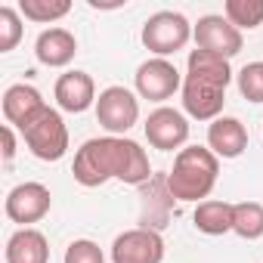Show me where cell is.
I'll use <instances>...</instances> for the list:
<instances>
[{
    "label": "cell",
    "instance_id": "7a4b0ae2",
    "mask_svg": "<svg viewBox=\"0 0 263 263\" xmlns=\"http://www.w3.org/2000/svg\"><path fill=\"white\" fill-rule=\"evenodd\" d=\"M220 177V158L204 146H186L174 158V171L167 174V192L177 201H208Z\"/></svg>",
    "mask_w": 263,
    "mask_h": 263
},
{
    "label": "cell",
    "instance_id": "9c48e42d",
    "mask_svg": "<svg viewBox=\"0 0 263 263\" xmlns=\"http://www.w3.org/2000/svg\"><path fill=\"white\" fill-rule=\"evenodd\" d=\"M53 195L44 183H19L7 192L4 211L13 223H22V229H28L31 223H41L50 214Z\"/></svg>",
    "mask_w": 263,
    "mask_h": 263
},
{
    "label": "cell",
    "instance_id": "7c38bea8",
    "mask_svg": "<svg viewBox=\"0 0 263 263\" xmlns=\"http://www.w3.org/2000/svg\"><path fill=\"white\" fill-rule=\"evenodd\" d=\"M53 96H56V105L62 111H71V115H81L87 111L90 105H96V84L87 71H65L56 78V87H53Z\"/></svg>",
    "mask_w": 263,
    "mask_h": 263
},
{
    "label": "cell",
    "instance_id": "ba28073f",
    "mask_svg": "<svg viewBox=\"0 0 263 263\" xmlns=\"http://www.w3.org/2000/svg\"><path fill=\"white\" fill-rule=\"evenodd\" d=\"M192 37H195V47L198 50H208V53H217L223 59H232L241 53L245 41H241V31L226 19V16H201L195 25H192Z\"/></svg>",
    "mask_w": 263,
    "mask_h": 263
},
{
    "label": "cell",
    "instance_id": "5b68a950",
    "mask_svg": "<svg viewBox=\"0 0 263 263\" xmlns=\"http://www.w3.org/2000/svg\"><path fill=\"white\" fill-rule=\"evenodd\" d=\"M96 121L108 137H124L140 121V99L127 87H105L96 99Z\"/></svg>",
    "mask_w": 263,
    "mask_h": 263
},
{
    "label": "cell",
    "instance_id": "52a82bcc",
    "mask_svg": "<svg viewBox=\"0 0 263 263\" xmlns=\"http://www.w3.org/2000/svg\"><path fill=\"white\" fill-rule=\"evenodd\" d=\"M164 260V238L158 229L137 226L127 229L111 245V263H161Z\"/></svg>",
    "mask_w": 263,
    "mask_h": 263
},
{
    "label": "cell",
    "instance_id": "ffe728a7",
    "mask_svg": "<svg viewBox=\"0 0 263 263\" xmlns=\"http://www.w3.org/2000/svg\"><path fill=\"white\" fill-rule=\"evenodd\" d=\"M223 16L238 28V31H254L263 25V0H226Z\"/></svg>",
    "mask_w": 263,
    "mask_h": 263
},
{
    "label": "cell",
    "instance_id": "6da1fadb",
    "mask_svg": "<svg viewBox=\"0 0 263 263\" xmlns=\"http://www.w3.org/2000/svg\"><path fill=\"white\" fill-rule=\"evenodd\" d=\"M71 174L87 189H96L108 180H121L127 186H143L152 177V167L140 143L127 140V137H93L78 149Z\"/></svg>",
    "mask_w": 263,
    "mask_h": 263
},
{
    "label": "cell",
    "instance_id": "30bf717a",
    "mask_svg": "<svg viewBox=\"0 0 263 263\" xmlns=\"http://www.w3.org/2000/svg\"><path fill=\"white\" fill-rule=\"evenodd\" d=\"M143 127H146V140H149V146L158 149V152L183 149L186 140H189V121H186V115L177 111V108H167V105L155 108V111L146 118Z\"/></svg>",
    "mask_w": 263,
    "mask_h": 263
},
{
    "label": "cell",
    "instance_id": "ac0fdd59",
    "mask_svg": "<svg viewBox=\"0 0 263 263\" xmlns=\"http://www.w3.org/2000/svg\"><path fill=\"white\" fill-rule=\"evenodd\" d=\"M232 211H235V204L208 198V201L195 204V214H192L195 229L204 235H226V232H232Z\"/></svg>",
    "mask_w": 263,
    "mask_h": 263
},
{
    "label": "cell",
    "instance_id": "3957f363",
    "mask_svg": "<svg viewBox=\"0 0 263 263\" xmlns=\"http://www.w3.org/2000/svg\"><path fill=\"white\" fill-rule=\"evenodd\" d=\"M189 41H192V25L183 13L161 10V13L149 16L146 25H143V44L158 59H167V56L180 53Z\"/></svg>",
    "mask_w": 263,
    "mask_h": 263
},
{
    "label": "cell",
    "instance_id": "7402d4cb",
    "mask_svg": "<svg viewBox=\"0 0 263 263\" xmlns=\"http://www.w3.org/2000/svg\"><path fill=\"white\" fill-rule=\"evenodd\" d=\"M235 84H238V93L248 99V102H263V62H248L238 74H235Z\"/></svg>",
    "mask_w": 263,
    "mask_h": 263
},
{
    "label": "cell",
    "instance_id": "44dd1931",
    "mask_svg": "<svg viewBox=\"0 0 263 263\" xmlns=\"http://www.w3.org/2000/svg\"><path fill=\"white\" fill-rule=\"evenodd\" d=\"M19 13L31 22H59L71 13V0H19Z\"/></svg>",
    "mask_w": 263,
    "mask_h": 263
},
{
    "label": "cell",
    "instance_id": "4fadbf2b",
    "mask_svg": "<svg viewBox=\"0 0 263 263\" xmlns=\"http://www.w3.org/2000/svg\"><path fill=\"white\" fill-rule=\"evenodd\" d=\"M47 108H50V105L44 102L41 90L31 87V84H13V87H7V93H4V118H7V124H13V127H19V130H25V127H28L34 118H41Z\"/></svg>",
    "mask_w": 263,
    "mask_h": 263
},
{
    "label": "cell",
    "instance_id": "8992f818",
    "mask_svg": "<svg viewBox=\"0 0 263 263\" xmlns=\"http://www.w3.org/2000/svg\"><path fill=\"white\" fill-rule=\"evenodd\" d=\"M134 84H137V93L140 99H149V102H164L171 99L177 90H183V74L177 71V65L171 59H146L137 74H134Z\"/></svg>",
    "mask_w": 263,
    "mask_h": 263
},
{
    "label": "cell",
    "instance_id": "2e32d148",
    "mask_svg": "<svg viewBox=\"0 0 263 263\" xmlns=\"http://www.w3.org/2000/svg\"><path fill=\"white\" fill-rule=\"evenodd\" d=\"M7 263H50V245L47 235L37 229H19L7 241Z\"/></svg>",
    "mask_w": 263,
    "mask_h": 263
},
{
    "label": "cell",
    "instance_id": "d4e9b609",
    "mask_svg": "<svg viewBox=\"0 0 263 263\" xmlns=\"http://www.w3.org/2000/svg\"><path fill=\"white\" fill-rule=\"evenodd\" d=\"M4 161L10 164L13 158H16V134H13V124H4Z\"/></svg>",
    "mask_w": 263,
    "mask_h": 263
},
{
    "label": "cell",
    "instance_id": "277c9868",
    "mask_svg": "<svg viewBox=\"0 0 263 263\" xmlns=\"http://www.w3.org/2000/svg\"><path fill=\"white\" fill-rule=\"evenodd\" d=\"M22 137H25V146L31 149V155L41 161H59L68 152V127L56 108H47L41 118H34L22 130Z\"/></svg>",
    "mask_w": 263,
    "mask_h": 263
},
{
    "label": "cell",
    "instance_id": "5bb4252c",
    "mask_svg": "<svg viewBox=\"0 0 263 263\" xmlns=\"http://www.w3.org/2000/svg\"><path fill=\"white\" fill-rule=\"evenodd\" d=\"M208 149L217 158H238L248 149V130L238 118H226L220 115L217 121H211L208 127Z\"/></svg>",
    "mask_w": 263,
    "mask_h": 263
},
{
    "label": "cell",
    "instance_id": "cb8c5ba5",
    "mask_svg": "<svg viewBox=\"0 0 263 263\" xmlns=\"http://www.w3.org/2000/svg\"><path fill=\"white\" fill-rule=\"evenodd\" d=\"M65 263H105V254L90 238H74L65 248Z\"/></svg>",
    "mask_w": 263,
    "mask_h": 263
},
{
    "label": "cell",
    "instance_id": "d6986e66",
    "mask_svg": "<svg viewBox=\"0 0 263 263\" xmlns=\"http://www.w3.org/2000/svg\"><path fill=\"white\" fill-rule=\"evenodd\" d=\"M232 232L245 241H257L263 235V204L260 201H238L232 211Z\"/></svg>",
    "mask_w": 263,
    "mask_h": 263
},
{
    "label": "cell",
    "instance_id": "e0dca14e",
    "mask_svg": "<svg viewBox=\"0 0 263 263\" xmlns=\"http://www.w3.org/2000/svg\"><path fill=\"white\" fill-rule=\"evenodd\" d=\"M186 74L201 78V81H211V84H220V87H229V81H232L229 59H223L217 53H208V50H198V47L186 59Z\"/></svg>",
    "mask_w": 263,
    "mask_h": 263
},
{
    "label": "cell",
    "instance_id": "603a6c76",
    "mask_svg": "<svg viewBox=\"0 0 263 263\" xmlns=\"http://www.w3.org/2000/svg\"><path fill=\"white\" fill-rule=\"evenodd\" d=\"M22 16L13 7H0V53L16 50V44L22 41Z\"/></svg>",
    "mask_w": 263,
    "mask_h": 263
},
{
    "label": "cell",
    "instance_id": "8fae6325",
    "mask_svg": "<svg viewBox=\"0 0 263 263\" xmlns=\"http://www.w3.org/2000/svg\"><path fill=\"white\" fill-rule=\"evenodd\" d=\"M226 105V87L186 74L183 78V108L195 121H217Z\"/></svg>",
    "mask_w": 263,
    "mask_h": 263
},
{
    "label": "cell",
    "instance_id": "9a60e30c",
    "mask_svg": "<svg viewBox=\"0 0 263 263\" xmlns=\"http://www.w3.org/2000/svg\"><path fill=\"white\" fill-rule=\"evenodd\" d=\"M78 53V41L68 28H47L34 41V56L47 68H65Z\"/></svg>",
    "mask_w": 263,
    "mask_h": 263
}]
</instances>
